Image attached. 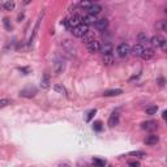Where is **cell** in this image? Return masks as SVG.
<instances>
[{"mask_svg": "<svg viewBox=\"0 0 167 167\" xmlns=\"http://www.w3.org/2000/svg\"><path fill=\"white\" fill-rule=\"evenodd\" d=\"M87 32H89V26L84 25V24H81V25H78V26H76V28L72 29V34L77 38H82Z\"/></svg>", "mask_w": 167, "mask_h": 167, "instance_id": "6da1fadb", "label": "cell"}, {"mask_svg": "<svg viewBox=\"0 0 167 167\" xmlns=\"http://www.w3.org/2000/svg\"><path fill=\"white\" fill-rule=\"evenodd\" d=\"M149 42H150L151 46H154V47H162V48L166 47V39L159 37V35H154V37H151L150 39H149Z\"/></svg>", "mask_w": 167, "mask_h": 167, "instance_id": "7a4b0ae2", "label": "cell"}, {"mask_svg": "<svg viewBox=\"0 0 167 167\" xmlns=\"http://www.w3.org/2000/svg\"><path fill=\"white\" fill-rule=\"evenodd\" d=\"M35 94H37V87L35 86H26L20 92V95L25 97V98H33Z\"/></svg>", "mask_w": 167, "mask_h": 167, "instance_id": "3957f363", "label": "cell"}, {"mask_svg": "<svg viewBox=\"0 0 167 167\" xmlns=\"http://www.w3.org/2000/svg\"><path fill=\"white\" fill-rule=\"evenodd\" d=\"M116 52H118V55H119L120 57H127L129 55V52H130V48L128 46V43H120L119 46H118V48H116Z\"/></svg>", "mask_w": 167, "mask_h": 167, "instance_id": "277c9868", "label": "cell"}, {"mask_svg": "<svg viewBox=\"0 0 167 167\" xmlns=\"http://www.w3.org/2000/svg\"><path fill=\"white\" fill-rule=\"evenodd\" d=\"M62 46H63V48H64L67 52L69 54V55H76V46L73 44V42H72V41L65 39V41H63Z\"/></svg>", "mask_w": 167, "mask_h": 167, "instance_id": "5b68a950", "label": "cell"}, {"mask_svg": "<svg viewBox=\"0 0 167 167\" xmlns=\"http://www.w3.org/2000/svg\"><path fill=\"white\" fill-rule=\"evenodd\" d=\"M141 128L144 130H148V132H153L158 128V123L156 120H148V121H144L141 124Z\"/></svg>", "mask_w": 167, "mask_h": 167, "instance_id": "8992f818", "label": "cell"}, {"mask_svg": "<svg viewBox=\"0 0 167 167\" xmlns=\"http://www.w3.org/2000/svg\"><path fill=\"white\" fill-rule=\"evenodd\" d=\"M87 51L89 52H99L101 51V42L97 41V39H94V41H92L90 43H87Z\"/></svg>", "mask_w": 167, "mask_h": 167, "instance_id": "52a82bcc", "label": "cell"}, {"mask_svg": "<svg viewBox=\"0 0 167 167\" xmlns=\"http://www.w3.org/2000/svg\"><path fill=\"white\" fill-rule=\"evenodd\" d=\"M65 69V64L63 60H56L54 63V72H55L56 76H59L60 73H63V71Z\"/></svg>", "mask_w": 167, "mask_h": 167, "instance_id": "ba28073f", "label": "cell"}, {"mask_svg": "<svg viewBox=\"0 0 167 167\" xmlns=\"http://www.w3.org/2000/svg\"><path fill=\"white\" fill-rule=\"evenodd\" d=\"M81 25V17L78 14H73L71 19H68V28H76V26Z\"/></svg>", "mask_w": 167, "mask_h": 167, "instance_id": "9c48e42d", "label": "cell"}, {"mask_svg": "<svg viewBox=\"0 0 167 167\" xmlns=\"http://www.w3.org/2000/svg\"><path fill=\"white\" fill-rule=\"evenodd\" d=\"M94 25H95V29L98 32H105L108 28V21L106 19H101V20H97V22Z\"/></svg>", "mask_w": 167, "mask_h": 167, "instance_id": "30bf717a", "label": "cell"}, {"mask_svg": "<svg viewBox=\"0 0 167 167\" xmlns=\"http://www.w3.org/2000/svg\"><path fill=\"white\" fill-rule=\"evenodd\" d=\"M95 22H97V17L93 16V14H86V16H84V19H81V24H84L86 26L94 25Z\"/></svg>", "mask_w": 167, "mask_h": 167, "instance_id": "8fae6325", "label": "cell"}, {"mask_svg": "<svg viewBox=\"0 0 167 167\" xmlns=\"http://www.w3.org/2000/svg\"><path fill=\"white\" fill-rule=\"evenodd\" d=\"M87 12H89V14H93V16H97L98 13H101L102 12V7L99 4H97V3H93L92 5H90L89 8L86 9Z\"/></svg>", "mask_w": 167, "mask_h": 167, "instance_id": "7c38bea8", "label": "cell"}, {"mask_svg": "<svg viewBox=\"0 0 167 167\" xmlns=\"http://www.w3.org/2000/svg\"><path fill=\"white\" fill-rule=\"evenodd\" d=\"M154 50L153 48H144V51H142V54L140 55V57H142L144 60H150L151 57L154 56Z\"/></svg>", "mask_w": 167, "mask_h": 167, "instance_id": "4fadbf2b", "label": "cell"}, {"mask_svg": "<svg viewBox=\"0 0 167 167\" xmlns=\"http://www.w3.org/2000/svg\"><path fill=\"white\" fill-rule=\"evenodd\" d=\"M159 142V137L157 135H150L145 138V144L149 145V146H153V145H157Z\"/></svg>", "mask_w": 167, "mask_h": 167, "instance_id": "5bb4252c", "label": "cell"}, {"mask_svg": "<svg viewBox=\"0 0 167 167\" xmlns=\"http://www.w3.org/2000/svg\"><path fill=\"white\" fill-rule=\"evenodd\" d=\"M119 124V112H112L110 119H108V125L110 127H115Z\"/></svg>", "mask_w": 167, "mask_h": 167, "instance_id": "9a60e30c", "label": "cell"}, {"mask_svg": "<svg viewBox=\"0 0 167 167\" xmlns=\"http://www.w3.org/2000/svg\"><path fill=\"white\" fill-rule=\"evenodd\" d=\"M101 51L105 55H110V54H112V46L110 42H105L103 44H101Z\"/></svg>", "mask_w": 167, "mask_h": 167, "instance_id": "2e32d148", "label": "cell"}, {"mask_svg": "<svg viewBox=\"0 0 167 167\" xmlns=\"http://www.w3.org/2000/svg\"><path fill=\"white\" fill-rule=\"evenodd\" d=\"M120 94H123V90L121 89H111V90H106V92L103 93V95L105 97H116V95H120Z\"/></svg>", "mask_w": 167, "mask_h": 167, "instance_id": "e0dca14e", "label": "cell"}, {"mask_svg": "<svg viewBox=\"0 0 167 167\" xmlns=\"http://www.w3.org/2000/svg\"><path fill=\"white\" fill-rule=\"evenodd\" d=\"M137 41H138V44H141V46H144L145 43H148L149 42V37L146 33H140V34L137 35Z\"/></svg>", "mask_w": 167, "mask_h": 167, "instance_id": "ac0fdd59", "label": "cell"}, {"mask_svg": "<svg viewBox=\"0 0 167 167\" xmlns=\"http://www.w3.org/2000/svg\"><path fill=\"white\" fill-rule=\"evenodd\" d=\"M142 51H144V46H141V44H135V46L132 47V50H130V52L133 54L135 56H140L142 54Z\"/></svg>", "mask_w": 167, "mask_h": 167, "instance_id": "d6986e66", "label": "cell"}, {"mask_svg": "<svg viewBox=\"0 0 167 167\" xmlns=\"http://www.w3.org/2000/svg\"><path fill=\"white\" fill-rule=\"evenodd\" d=\"M41 87L42 89H48L50 87V77L47 75H44L41 80Z\"/></svg>", "mask_w": 167, "mask_h": 167, "instance_id": "ffe728a7", "label": "cell"}, {"mask_svg": "<svg viewBox=\"0 0 167 167\" xmlns=\"http://www.w3.org/2000/svg\"><path fill=\"white\" fill-rule=\"evenodd\" d=\"M0 7L5 11H12L14 8V3L13 1H3V3H0Z\"/></svg>", "mask_w": 167, "mask_h": 167, "instance_id": "44dd1931", "label": "cell"}, {"mask_svg": "<svg viewBox=\"0 0 167 167\" xmlns=\"http://www.w3.org/2000/svg\"><path fill=\"white\" fill-rule=\"evenodd\" d=\"M93 166L94 167H105L106 166V161L95 157V158H93Z\"/></svg>", "mask_w": 167, "mask_h": 167, "instance_id": "7402d4cb", "label": "cell"}, {"mask_svg": "<svg viewBox=\"0 0 167 167\" xmlns=\"http://www.w3.org/2000/svg\"><path fill=\"white\" fill-rule=\"evenodd\" d=\"M103 64L105 65H112L114 64V56H112V54L103 56Z\"/></svg>", "mask_w": 167, "mask_h": 167, "instance_id": "603a6c76", "label": "cell"}, {"mask_svg": "<svg viewBox=\"0 0 167 167\" xmlns=\"http://www.w3.org/2000/svg\"><path fill=\"white\" fill-rule=\"evenodd\" d=\"M92 41H94V34H93L92 32H87L86 34L82 37V42H85V43L87 44V43H90Z\"/></svg>", "mask_w": 167, "mask_h": 167, "instance_id": "cb8c5ba5", "label": "cell"}, {"mask_svg": "<svg viewBox=\"0 0 167 167\" xmlns=\"http://www.w3.org/2000/svg\"><path fill=\"white\" fill-rule=\"evenodd\" d=\"M156 28L158 30H161V32H165V30L167 29V22L165 20H162V21H158V22L156 24Z\"/></svg>", "mask_w": 167, "mask_h": 167, "instance_id": "d4e9b609", "label": "cell"}, {"mask_svg": "<svg viewBox=\"0 0 167 167\" xmlns=\"http://www.w3.org/2000/svg\"><path fill=\"white\" fill-rule=\"evenodd\" d=\"M54 90H55V92H57V93H60V94H64V95H67V89L64 86H63V85H60V84H56L55 86H54Z\"/></svg>", "mask_w": 167, "mask_h": 167, "instance_id": "484cf974", "label": "cell"}, {"mask_svg": "<svg viewBox=\"0 0 167 167\" xmlns=\"http://www.w3.org/2000/svg\"><path fill=\"white\" fill-rule=\"evenodd\" d=\"M157 111H158V106H149V107H146V110H145L146 115H154V114H157Z\"/></svg>", "mask_w": 167, "mask_h": 167, "instance_id": "4316f807", "label": "cell"}, {"mask_svg": "<svg viewBox=\"0 0 167 167\" xmlns=\"http://www.w3.org/2000/svg\"><path fill=\"white\" fill-rule=\"evenodd\" d=\"M93 129L95 130V132H101V130L103 129L101 121H94V124H93Z\"/></svg>", "mask_w": 167, "mask_h": 167, "instance_id": "83f0119b", "label": "cell"}, {"mask_svg": "<svg viewBox=\"0 0 167 167\" xmlns=\"http://www.w3.org/2000/svg\"><path fill=\"white\" fill-rule=\"evenodd\" d=\"M130 156H135V157H140V158H145L146 157V153L144 151H140V150H136V151H130Z\"/></svg>", "mask_w": 167, "mask_h": 167, "instance_id": "f1b7e54d", "label": "cell"}, {"mask_svg": "<svg viewBox=\"0 0 167 167\" xmlns=\"http://www.w3.org/2000/svg\"><path fill=\"white\" fill-rule=\"evenodd\" d=\"M95 114H97V110H95V108H94V110H90L89 112H87V115H86V119H85V120H86L87 123H89V121H90V120H92L93 118H94V115H95Z\"/></svg>", "mask_w": 167, "mask_h": 167, "instance_id": "f546056e", "label": "cell"}, {"mask_svg": "<svg viewBox=\"0 0 167 167\" xmlns=\"http://www.w3.org/2000/svg\"><path fill=\"white\" fill-rule=\"evenodd\" d=\"M8 105H11V101H9V99H7V98L0 99V108L5 107V106H8Z\"/></svg>", "mask_w": 167, "mask_h": 167, "instance_id": "4dcf8cb0", "label": "cell"}, {"mask_svg": "<svg viewBox=\"0 0 167 167\" xmlns=\"http://www.w3.org/2000/svg\"><path fill=\"white\" fill-rule=\"evenodd\" d=\"M92 4H93L92 1H81L80 4H78V5H80L81 8H84V9H87V8H89V7H90V5H92Z\"/></svg>", "mask_w": 167, "mask_h": 167, "instance_id": "1f68e13d", "label": "cell"}, {"mask_svg": "<svg viewBox=\"0 0 167 167\" xmlns=\"http://www.w3.org/2000/svg\"><path fill=\"white\" fill-rule=\"evenodd\" d=\"M3 22H4V26H5V29L7 30H12V25H11V21L8 20V19H4V21H3Z\"/></svg>", "mask_w": 167, "mask_h": 167, "instance_id": "d6a6232c", "label": "cell"}, {"mask_svg": "<svg viewBox=\"0 0 167 167\" xmlns=\"http://www.w3.org/2000/svg\"><path fill=\"white\" fill-rule=\"evenodd\" d=\"M128 166L129 167H140V162H138V161H129Z\"/></svg>", "mask_w": 167, "mask_h": 167, "instance_id": "836d02e7", "label": "cell"}, {"mask_svg": "<svg viewBox=\"0 0 167 167\" xmlns=\"http://www.w3.org/2000/svg\"><path fill=\"white\" fill-rule=\"evenodd\" d=\"M157 84L159 85V86H165V78H158Z\"/></svg>", "mask_w": 167, "mask_h": 167, "instance_id": "e575fe53", "label": "cell"}, {"mask_svg": "<svg viewBox=\"0 0 167 167\" xmlns=\"http://www.w3.org/2000/svg\"><path fill=\"white\" fill-rule=\"evenodd\" d=\"M77 166H78V167H87V165H86V163H85V162H81V161H80V162L77 163Z\"/></svg>", "mask_w": 167, "mask_h": 167, "instance_id": "d590c367", "label": "cell"}, {"mask_svg": "<svg viewBox=\"0 0 167 167\" xmlns=\"http://www.w3.org/2000/svg\"><path fill=\"white\" fill-rule=\"evenodd\" d=\"M20 71L21 72H25V75L29 73V68H20Z\"/></svg>", "mask_w": 167, "mask_h": 167, "instance_id": "8d00e7d4", "label": "cell"}, {"mask_svg": "<svg viewBox=\"0 0 167 167\" xmlns=\"http://www.w3.org/2000/svg\"><path fill=\"white\" fill-rule=\"evenodd\" d=\"M57 167H71V166H69L68 163H60V165L57 166Z\"/></svg>", "mask_w": 167, "mask_h": 167, "instance_id": "74e56055", "label": "cell"}, {"mask_svg": "<svg viewBox=\"0 0 167 167\" xmlns=\"http://www.w3.org/2000/svg\"><path fill=\"white\" fill-rule=\"evenodd\" d=\"M162 118H163V119H166V118H167V111H163V114H162Z\"/></svg>", "mask_w": 167, "mask_h": 167, "instance_id": "f35d334b", "label": "cell"}, {"mask_svg": "<svg viewBox=\"0 0 167 167\" xmlns=\"http://www.w3.org/2000/svg\"><path fill=\"white\" fill-rule=\"evenodd\" d=\"M108 167H111V166H108Z\"/></svg>", "mask_w": 167, "mask_h": 167, "instance_id": "ab89813d", "label": "cell"}]
</instances>
